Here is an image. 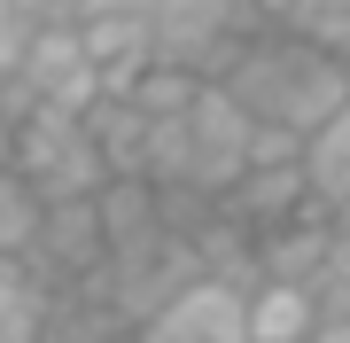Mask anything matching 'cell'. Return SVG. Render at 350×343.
<instances>
[{"instance_id": "cell-1", "label": "cell", "mask_w": 350, "mask_h": 343, "mask_svg": "<svg viewBox=\"0 0 350 343\" xmlns=\"http://www.w3.org/2000/svg\"><path fill=\"white\" fill-rule=\"evenodd\" d=\"M16 86L31 94V102H47V110H63V117H86L101 102V86H94V63H86V47H78V24H31L24 39V55H16Z\"/></svg>"}, {"instance_id": "cell-2", "label": "cell", "mask_w": 350, "mask_h": 343, "mask_svg": "<svg viewBox=\"0 0 350 343\" xmlns=\"http://www.w3.org/2000/svg\"><path fill=\"white\" fill-rule=\"evenodd\" d=\"M241 164H250V117L226 102L218 86H202L195 110H187V188L218 203V195L241 179Z\"/></svg>"}, {"instance_id": "cell-3", "label": "cell", "mask_w": 350, "mask_h": 343, "mask_svg": "<svg viewBox=\"0 0 350 343\" xmlns=\"http://www.w3.org/2000/svg\"><path fill=\"white\" fill-rule=\"evenodd\" d=\"M133 343H241V289H218L195 273L163 312L133 328Z\"/></svg>"}, {"instance_id": "cell-4", "label": "cell", "mask_w": 350, "mask_h": 343, "mask_svg": "<svg viewBox=\"0 0 350 343\" xmlns=\"http://www.w3.org/2000/svg\"><path fill=\"white\" fill-rule=\"evenodd\" d=\"M218 211L234 218V227H250V234H273L296 211H312V195H304V172L296 164H265V172H241L234 188L218 195Z\"/></svg>"}, {"instance_id": "cell-5", "label": "cell", "mask_w": 350, "mask_h": 343, "mask_svg": "<svg viewBox=\"0 0 350 343\" xmlns=\"http://www.w3.org/2000/svg\"><path fill=\"white\" fill-rule=\"evenodd\" d=\"M319 305L312 289H288V281H257L241 296V343H312Z\"/></svg>"}, {"instance_id": "cell-6", "label": "cell", "mask_w": 350, "mask_h": 343, "mask_svg": "<svg viewBox=\"0 0 350 343\" xmlns=\"http://www.w3.org/2000/svg\"><path fill=\"white\" fill-rule=\"evenodd\" d=\"M296 172H304V195H312L319 211H335L342 195H350V110H335L327 125H312V133H304Z\"/></svg>"}, {"instance_id": "cell-7", "label": "cell", "mask_w": 350, "mask_h": 343, "mask_svg": "<svg viewBox=\"0 0 350 343\" xmlns=\"http://www.w3.org/2000/svg\"><path fill=\"white\" fill-rule=\"evenodd\" d=\"M86 140L101 156V172L109 179H140V149H148V117L133 102H94L86 110Z\"/></svg>"}, {"instance_id": "cell-8", "label": "cell", "mask_w": 350, "mask_h": 343, "mask_svg": "<svg viewBox=\"0 0 350 343\" xmlns=\"http://www.w3.org/2000/svg\"><path fill=\"white\" fill-rule=\"evenodd\" d=\"M39 343H133V320H117V312L94 296V281H86V289H70V296L47 305Z\"/></svg>"}, {"instance_id": "cell-9", "label": "cell", "mask_w": 350, "mask_h": 343, "mask_svg": "<svg viewBox=\"0 0 350 343\" xmlns=\"http://www.w3.org/2000/svg\"><path fill=\"white\" fill-rule=\"evenodd\" d=\"M94 218H101V250H133V242L163 234L156 227V188L148 179H109L94 195Z\"/></svg>"}, {"instance_id": "cell-10", "label": "cell", "mask_w": 350, "mask_h": 343, "mask_svg": "<svg viewBox=\"0 0 350 343\" xmlns=\"http://www.w3.org/2000/svg\"><path fill=\"white\" fill-rule=\"evenodd\" d=\"M47 305H55V296L39 289L24 266H0V343H39Z\"/></svg>"}, {"instance_id": "cell-11", "label": "cell", "mask_w": 350, "mask_h": 343, "mask_svg": "<svg viewBox=\"0 0 350 343\" xmlns=\"http://www.w3.org/2000/svg\"><path fill=\"white\" fill-rule=\"evenodd\" d=\"M195 94H202V78L172 71V63H148V71L133 78V94H125V102L148 117V125H163V117H187V110H195Z\"/></svg>"}, {"instance_id": "cell-12", "label": "cell", "mask_w": 350, "mask_h": 343, "mask_svg": "<svg viewBox=\"0 0 350 343\" xmlns=\"http://www.w3.org/2000/svg\"><path fill=\"white\" fill-rule=\"evenodd\" d=\"M31 234H39V195L16 172H0V266H16L31 250Z\"/></svg>"}, {"instance_id": "cell-13", "label": "cell", "mask_w": 350, "mask_h": 343, "mask_svg": "<svg viewBox=\"0 0 350 343\" xmlns=\"http://www.w3.org/2000/svg\"><path fill=\"white\" fill-rule=\"evenodd\" d=\"M63 24H94V16H156V0H55Z\"/></svg>"}, {"instance_id": "cell-14", "label": "cell", "mask_w": 350, "mask_h": 343, "mask_svg": "<svg viewBox=\"0 0 350 343\" xmlns=\"http://www.w3.org/2000/svg\"><path fill=\"white\" fill-rule=\"evenodd\" d=\"M24 39H31V24H24V16L8 8V0H0V78L16 71V55H24Z\"/></svg>"}, {"instance_id": "cell-15", "label": "cell", "mask_w": 350, "mask_h": 343, "mask_svg": "<svg viewBox=\"0 0 350 343\" xmlns=\"http://www.w3.org/2000/svg\"><path fill=\"white\" fill-rule=\"evenodd\" d=\"M16 16H24V24H55V0H8Z\"/></svg>"}, {"instance_id": "cell-16", "label": "cell", "mask_w": 350, "mask_h": 343, "mask_svg": "<svg viewBox=\"0 0 350 343\" xmlns=\"http://www.w3.org/2000/svg\"><path fill=\"white\" fill-rule=\"evenodd\" d=\"M312 343H350V320H319V328H312Z\"/></svg>"}, {"instance_id": "cell-17", "label": "cell", "mask_w": 350, "mask_h": 343, "mask_svg": "<svg viewBox=\"0 0 350 343\" xmlns=\"http://www.w3.org/2000/svg\"><path fill=\"white\" fill-rule=\"evenodd\" d=\"M8 140H16V125H8V117H0V172H8Z\"/></svg>"}]
</instances>
